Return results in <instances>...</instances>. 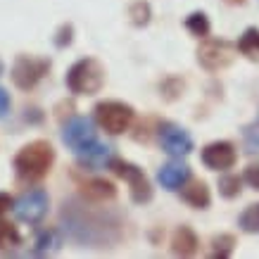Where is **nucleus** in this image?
Here are the masks:
<instances>
[{"label":"nucleus","mask_w":259,"mask_h":259,"mask_svg":"<svg viewBox=\"0 0 259 259\" xmlns=\"http://www.w3.org/2000/svg\"><path fill=\"white\" fill-rule=\"evenodd\" d=\"M53 162H55L53 145L48 141H33L17 152V157H15L17 176L24 181H40L48 176Z\"/></svg>","instance_id":"1"},{"label":"nucleus","mask_w":259,"mask_h":259,"mask_svg":"<svg viewBox=\"0 0 259 259\" xmlns=\"http://www.w3.org/2000/svg\"><path fill=\"white\" fill-rule=\"evenodd\" d=\"M67 86L76 95H95L105 86V69L93 57H83L67 71Z\"/></svg>","instance_id":"2"},{"label":"nucleus","mask_w":259,"mask_h":259,"mask_svg":"<svg viewBox=\"0 0 259 259\" xmlns=\"http://www.w3.org/2000/svg\"><path fill=\"white\" fill-rule=\"evenodd\" d=\"M136 112L131 105L119 100H105L95 105V121L100 124V128H105L110 136H119L128 131L134 124Z\"/></svg>","instance_id":"3"},{"label":"nucleus","mask_w":259,"mask_h":259,"mask_svg":"<svg viewBox=\"0 0 259 259\" xmlns=\"http://www.w3.org/2000/svg\"><path fill=\"white\" fill-rule=\"evenodd\" d=\"M107 166L117 174L119 179H124L126 183H128L131 200H134L136 204H145V202L152 200V186H150L148 176L143 174V169H138L136 164L126 162V159H117V157H112Z\"/></svg>","instance_id":"4"},{"label":"nucleus","mask_w":259,"mask_h":259,"mask_svg":"<svg viewBox=\"0 0 259 259\" xmlns=\"http://www.w3.org/2000/svg\"><path fill=\"white\" fill-rule=\"evenodd\" d=\"M236 55L238 48L224 38H207L202 46L197 48V62L209 71L226 69L228 64L236 60Z\"/></svg>","instance_id":"5"},{"label":"nucleus","mask_w":259,"mask_h":259,"mask_svg":"<svg viewBox=\"0 0 259 259\" xmlns=\"http://www.w3.org/2000/svg\"><path fill=\"white\" fill-rule=\"evenodd\" d=\"M50 69V60H40V57H29V55H19L12 64V81L17 88L29 91L38 83Z\"/></svg>","instance_id":"6"},{"label":"nucleus","mask_w":259,"mask_h":259,"mask_svg":"<svg viewBox=\"0 0 259 259\" xmlns=\"http://www.w3.org/2000/svg\"><path fill=\"white\" fill-rule=\"evenodd\" d=\"M48 207H50V197L43 188H36V190H29L24 193L19 200L15 202V217L24 224H38L43 217L48 214Z\"/></svg>","instance_id":"7"},{"label":"nucleus","mask_w":259,"mask_h":259,"mask_svg":"<svg viewBox=\"0 0 259 259\" xmlns=\"http://www.w3.org/2000/svg\"><path fill=\"white\" fill-rule=\"evenodd\" d=\"M157 141H159V148L164 150L166 155H171V157H186L193 150L190 134L186 128H181L179 124H171V121H164L159 126Z\"/></svg>","instance_id":"8"},{"label":"nucleus","mask_w":259,"mask_h":259,"mask_svg":"<svg viewBox=\"0 0 259 259\" xmlns=\"http://www.w3.org/2000/svg\"><path fill=\"white\" fill-rule=\"evenodd\" d=\"M62 141L71 150H81L95 141V124L88 117H74L69 119L62 128Z\"/></svg>","instance_id":"9"},{"label":"nucleus","mask_w":259,"mask_h":259,"mask_svg":"<svg viewBox=\"0 0 259 259\" xmlns=\"http://www.w3.org/2000/svg\"><path fill=\"white\" fill-rule=\"evenodd\" d=\"M238 159V152H236V145L228 141H214L209 145H204L202 150V162L204 166H209L214 171H226L231 166L236 164Z\"/></svg>","instance_id":"10"},{"label":"nucleus","mask_w":259,"mask_h":259,"mask_svg":"<svg viewBox=\"0 0 259 259\" xmlns=\"http://www.w3.org/2000/svg\"><path fill=\"white\" fill-rule=\"evenodd\" d=\"M76 155H79V164L81 166H86V169H102V166L110 164L112 148L110 145H102V143L93 141L91 145H86V148L76 150Z\"/></svg>","instance_id":"11"},{"label":"nucleus","mask_w":259,"mask_h":259,"mask_svg":"<svg viewBox=\"0 0 259 259\" xmlns=\"http://www.w3.org/2000/svg\"><path fill=\"white\" fill-rule=\"evenodd\" d=\"M157 181L162 183V188L179 190L183 183H188L190 181V169H188V164H183V162H176V159H174V162L164 164L157 171Z\"/></svg>","instance_id":"12"},{"label":"nucleus","mask_w":259,"mask_h":259,"mask_svg":"<svg viewBox=\"0 0 259 259\" xmlns=\"http://www.w3.org/2000/svg\"><path fill=\"white\" fill-rule=\"evenodd\" d=\"M181 197L190 204V207H195V209H207L209 202H212V195H209V188H207V183L204 181H190L188 186L183 183L181 186Z\"/></svg>","instance_id":"13"},{"label":"nucleus","mask_w":259,"mask_h":259,"mask_svg":"<svg viewBox=\"0 0 259 259\" xmlns=\"http://www.w3.org/2000/svg\"><path fill=\"white\" fill-rule=\"evenodd\" d=\"M197 236L193 233V228L188 226H181L174 231V238H171V252L179 254V257H193L197 252Z\"/></svg>","instance_id":"14"},{"label":"nucleus","mask_w":259,"mask_h":259,"mask_svg":"<svg viewBox=\"0 0 259 259\" xmlns=\"http://www.w3.org/2000/svg\"><path fill=\"white\" fill-rule=\"evenodd\" d=\"M83 195L91 197L93 202H105V200H112V197L117 195V188L112 186L110 181L105 179H93L83 183Z\"/></svg>","instance_id":"15"},{"label":"nucleus","mask_w":259,"mask_h":259,"mask_svg":"<svg viewBox=\"0 0 259 259\" xmlns=\"http://www.w3.org/2000/svg\"><path fill=\"white\" fill-rule=\"evenodd\" d=\"M236 48L243 53L245 57H250V60H259V29L257 26L245 29V33L240 36V40H238Z\"/></svg>","instance_id":"16"},{"label":"nucleus","mask_w":259,"mask_h":259,"mask_svg":"<svg viewBox=\"0 0 259 259\" xmlns=\"http://www.w3.org/2000/svg\"><path fill=\"white\" fill-rule=\"evenodd\" d=\"M19 243H22L19 231H17L12 224H8V221H0V252L15 250Z\"/></svg>","instance_id":"17"},{"label":"nucleus","mask_w":259,"mask_h":259,"mask_svg":"<svg viewBox=\"0 0 259 259\" xmlns=\"http://www.w3.org/2000/svg\"><path fill=\"white\" fill-rule=\"evenodd\" d=\"M238 226L243 228L245 233H259V202L245 207L243 214L238 217Z\"/></svg>","instance_id":"18"},{"label":"nucleus","mask_w":259,"mask_h":259,"mask_svg":"<svg viewBox=\"0 0 259 259\" xmlns=\"http://www.w3.org/2000/svg\"><path fill=\"white\" fill-rule=\"evenodd\" d=\"M186 29L197 38H204L209 33V19L204 12H193V15L186 17Z\"/></svg>","instance_id":"19"},{"label":"nucleus","mask_w":259,"mask_h":259,"mask_svg":"<svg viewBox=\"0 0 259 259\" xmlns=\"http://www.w3.org/2000/svg\"><path fill=\"white\" fill-rule=\"evenodd\" d=\"M240 186H243V179H238V176H233V174H226V176H221L219 179V193L226 200H233V197L240 195Z\"/></svg>","instance_id":"20"},{"label":"nucleus","mask_w":259,"mask_h":259,"mask_svg":"<svg viewBox=\"0 0 259 259\" xmlns=\"http://www.w3.org/2000/svg\"><path fill=\"white\" fill-rule=\"evenodd\" d=\"M60 247V238H57L55 231H43L36 240V254H48L50 250H57Z\"/></svg>","instance_id":"21"},{"label":"nucleus","mask_w":259,"mask_h":259,"mask_svg":"<svg viewBox=\"0 0 259 259\" xmlns=\"http://www.w3.org/2000/svg\"><path fill=\"white\" fill-rule=\"evenodd\" d=\"M233 245H236V238L224 233V236H217L214 238V250H212V257H231V252H233Z\"/></svg>","instance_id":"22"},{"label":"nucleus","mask_w":259,"mask_h":259,"mask_svg":"<svg viewBox=\"0 0 259 259\" xmlns=\"http://www.w3.org/2000/svg\"><path fill=\"white\" fill-rule=\"evenodd\" d=\"M128 17H131V22H134L136 26H145V24L150 22V5L143 3V0H138V3H134V5L128 8Z\"/></svg>","instance_id":"23"},{"label":"nucleus","mask_w":259,"mask_h":259,"mask_svg":"<svg viewBox=\"0 0 259 259\" xmlns=\"http://www.w3.org/2000/svg\"><path fill=\"white\" fill-rule=\"evenodd\" d=\"M243 181L247 183V186H250V188L259 190V162H254V164H250L247 169H245Z\"/></svg>","instance_id":"24"},{"label":"nucleus","mask_w":259,"mask_h":259,"mask_svg":"<svg viewBox=\"0 0 259 259\" xmlns=\"http://www.w3.org/2000/svg\"><path fill=\"white\" fill-rule=\"evenodd\" d=\"M71 33H74V29H71V24H64L62 29L57 31V38H55V46L57 48H64L71 43Z\"/></svg>","instance_id":"25"},{"label":"nucleus","mask_w":259,"mask_h":259,"mask_svg":"<svg viewBox=\"0 0 259 259\" xmlns=\"http://www.w3.org/2000/svg\"><path fill=\"white\" fill-rule=\"evenodd\" d=\"M10 112V95L5 93V88H0V117H5Z\"/></svg>","instance_id":"26"},{"label":"nucleus","mask_w":259,"mask_h":259,"mask_svg":"<svg viewBox=\"0 0 259 259\" xmlns=\"http://www.w3.org/2000/svg\"><path fill=\"white\" fill-rule=\"evenodd\" d=\"M10 207H12V197H10L8 193H0V217L8 212Z\"/></svg>","instance_id":"27"},{"label":"nucleus","mask_w":259,"mask_h":259,"mask_svg":"<svg viewBox=\"0 0 259 259\" xmlns=\"http://www.w3.org/2000/svg\"><path fill=\"white\" fill-rule=\"evenodd\" d=\"M3 69H5V64H3V60H0V74H3Z\"/></svg>","instance_id":"28"}]
</instances>
